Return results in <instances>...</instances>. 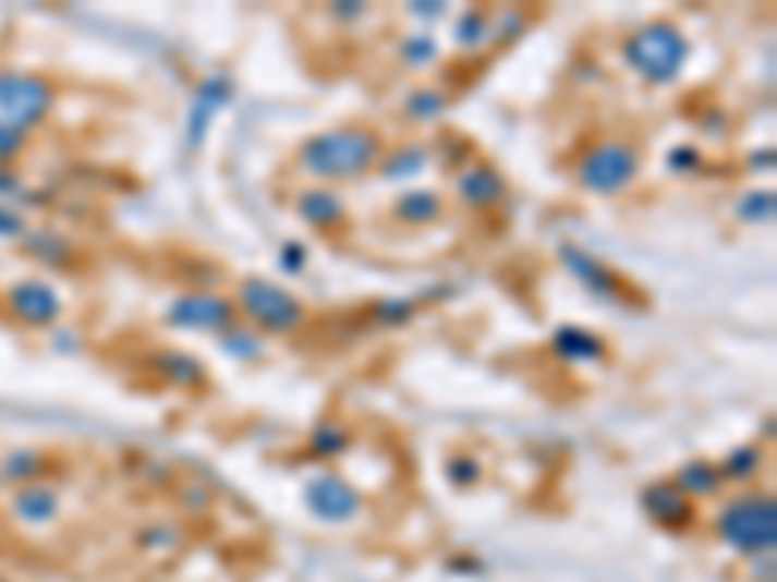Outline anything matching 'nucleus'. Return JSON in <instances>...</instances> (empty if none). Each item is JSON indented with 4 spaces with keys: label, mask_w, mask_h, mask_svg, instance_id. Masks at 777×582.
<instances>
[{
    "label": "nucleus",
    "mask_w": 777,
    "mask_h": 582,
    "mask_svg": "<svg viewBox=\"0 0 777 582\" xmlns=\"http://www.w3.org/2000/svg\"><path fill=\"white\" fill-rule=\"evenodd\" d=\"M385 151V136L366 121H347L335 129L307 136L295 148V175H304L307 183L319 186H339V183H357L377 171V159Z\"/></svg>",
    "instance_id": "nucleus-1"
},
{
    "label": "nucleus",
    "mask_w": 777,
    "mask_h": 582,
    "mask_svg": "<svg viewBox=\"0 0 777 582\" xmlns=\"http://www.w3.org/2000/svg\"><path fill=\"white\" fill-rule=\"evenodd\" d=\"M692 59V39L680 32V24L657 16L638 24L622 39V62L645 86H672L684 74Z\"/></svg>",
    "instance_id": "nucleus-2"
},
{
    "label": "nucleus",
    "mask_w": 777,
    "mask_h": 582,
    "mask_svg": "<svg viewBox=\"0 0 777 582\" xmlns=\"http://www.w3.org/2000/svg\"><path fill=\"white\" fill-rule=\"evenodd\" d=\"M230 300L238 307V318H242L245 327L257 330L260 338H288L307 323L304 300L292 288H284L277 280H265V276L238 280Z\"/></svg>",
    "instance_id": "nucleus-3"
},
{
    "label": "nucleus",
    "mask_w": 777,
    "mask_h": 582,
    "mask_svg": "<svg viewBox=\"0 0 777 582\" xmlns=\"http://www.w3.org/2000/svg\"><path fill=\"white\" fill-rule=\"evenodd\" d=\"M715 532L731 551L739 556H774L777 544V505L769 494H758V489H746V494H734L731 501L719 505L715 512Z\"/></svg>",
    "instance_id": "nucleus-4"
},
{
    "label": "nucleus",
    "mask_w": 777,
    "mask_h": 582,
    "mask_svg": "<svg viewBox=\"0 0 777 582\" xmlns=\"http://www.w3.org/2000/svg\"><path fill=\"white\" fill-rule=\"evenodd\" d=\"M59 101V86L39 71L0 66V133L32 141L39 124L51 117Z\"/></svg>",
    "instance_id": "nucleus-5"
},
{
    "label": "nucleus",
    "mask_w": 777,
    "mask_h": 582,
    "mask_svg": "<svg viewBox=\"0 0 777 582\" xmlns=\"http://www.w3.org/2000/svg\"><path fill=\"white\" fill-rule=\"evenodd\" d=\"M638 175H642V148L626 136H607L575 159V183L595 198L626 194L638 183Z\"/></svg>",
    "instance_id": "nucleus-6"
},
{
    "label": "nucleus",
    "mask_w": 777,
    "mask_h": 582,
    "mask_svg": "<svg viewBox=\"0 0 777 582\" xmlns=\"http://www.w3.org/2000/svg\"><path fill=\"white\" fill-rule=\"evenodd\" d=\"M160 318H163V327L183 330V335H206V338H218L226 335L233 323H242L230 295H222V291H203V288L175 295V300L163 307Z\"/></svg>",
    "instance_id": "nucleus-7"
},
{
    "label": "nucleus",
    "mask_w": 777,
    "mask_h": 582,
    "mask_svg": "<svg viewBox=\"0 0 777 582\" xmlns=\"http://www.w3.org/2000/svg\"><path fill=\"white\" fill-rule=\"evenodd\" d=\"M556 256H560V265L568 268V276H575V283H583L591 295H599V300L615 303V307H634L638 303V291L630 288L615 268L603 265L599 256L587 253L583 245H572V241H568V245H560Z\"/></svg>",
    "instance_id": "nucleus-8"
},
{
    "label": "nucleus",
    "mask_w": 777,
    "mask_h": 582,
    "mask_svg": "<svg viewBox=\"0 0 777 582\" xmlns=\"http://www.w3.org/2000/svg\"><path fill=\"white\" fill-rule=\"evenodd\" d=\"M4 307H9V315L16 318L20 327L47 330L63 318V295L44 276H27V280H16L4 291Z\"/></svg>",
    "instance_id": "nucleus-9"
},
{
    "label": "nucleus",
    "mask_w": 777,
    "mask_h": 582,
    "mask_svg": "<svg viewBox=\"0 0 777 582\" xmlns=\"http://www.w3.org/2000/svg\"><path fill=\"white\" fill-rule=\"evenodd\" d=\"M451 194H456V203L463 210L490 214L498 206H506V198H510V179L501 175L490 159H471L451 179Z\"/></svg>",
    "instance_id": "nucleus-10"
},
{
    "label": "nucleus",
    "mask_w": 777,
    "mask_h": 582,
    "mask_svg": "<svg viewBox=\"0 0 777 582\" xmlns=\"http://www.w3.org/2000/svg\"><path fill=\"white\" fill-rule=\"evenodd\" d=\"M292 214L304 221L307 230H319V233H335L350 221V206L347 198H342V191L319 186V183H304L292 194Z\"/></svg>",
    "instance_id": "nucleus-11"
},
{
    "label": "nucleus",
    "mask_w": 777,
    "mask_h": 582,
    "mask_svg": "<svg viewBox=\"0 0 777 582\" xmlns=\"http://www.w3.org/2000/svg\"><path fill=\"white\" fill-rule=\"evenodd\" d=\"M389 218L401 230H432V226L447 218V194L428 183L404 186L393 198V206H389Z\"/></svg>",
    "instance_id": "nucleus-12"
},
{
    "label": "nucleus",
    "mask_w": 777,
    "mask_h": 582,
    "mask_svg": "<svg viewBox=\"0 0 777 582\" xmlns=\"http://www.w3.org/2000/svg\"><path fill=\"white\" fill-rule=\"evenodd\" d=\"M432 159H436V151H432V144L424 141H401L393 144V148H385L381 159H377V179H385V183L393 186H416L421 183V175L432 168Z\"/></svg>",
    "instance_id": "nucleus-13"
},
{
    "label": "nucleus",
    "mask_w": 777,
    "mask_h": 582,
    "mask_svg": "<svg viewBox=\"0 0 777 582\" xmlns=\"http://www.w3.org/2000/svg\"><path fill=\"white\" fill-rule=\"evenodd\" d=\"M230 97H233V78H230V74L215 71V74H206V78L198 82L195 101H191V129H187L191 148H198V144H203L210 121H215V117L222 113L226 106H230Z\"/></svg>",
    "instance_id": "nucleus-14"
},
{
    "label": "nucleus",
    "mask_w": 777,
    "mask_h": 582,
    "mask_svg": "<svg viewBox=\"0 0 777 582\" xmlns=\"http://www.w3.org/2000/svg\"><path fill=\"white\" fill-rule=\"evenodd\" d=\"M642 509L653 524H661V529L677 532V529H689L692 517H696V501L680 494L672 482H653L642 489Z\"/></svg>",
    "instance_id": "nucleus-15"
},
{
    "label": "nucleus",
    "mask_w": 777,
    "mask_h": 582,
    "mask_svg": "<svg viewBox=\"0 0 777 582\" xmlns=\"http://www.w3.org/2000/svg\"><path fill=\"white\" fill-rule=\"evenodd\" d=\"M307 509L327 524H342L357 512V494L342 482L339 474H319L307 485Z\"/></svg>",
    "instance_id": "nucleus-16"
},
{
    "label": "nucleus",
    "mask_w": 777,
    "mask_h": 582,
    "mask_svg": "<svg viewBox=\"0 0 777 582\" xmlns=\"http://www.w3.org/2000/svg\"><path fill=\"white\" fill-rule=\"evenodd\" d=\"M9 509L24 529H47V524L59 521L63 501H59V489H54V485L32 482V485H16V489H12Z\"/></svg>",
    "instance_id": "nucleus-17"
},
{
    "label": "nucleus",
    "mask_w": 777,
    "mask_h": 582,
    "mask_svg": "<svg viewBox=\"0 0 777 582\" xmlns=\"http://www.w3.org/2000/svg\"><path fill=\"white\" fill-rule=\"evenodd\" d=\"M20 245H24L27 260H36L47 272H66V268H74V260H78V245H74L66 233L51 230V226H32V233H27Z\"/></svg>",
    "instance_id": "nucleus-18"
},
{
    "label": "nucleus",
    "mask_w": 777,
    "mask_h": 582,
    "mask_svg": "<svg viewBox=\"0 0 777 582\" xmlns=\"http://www.w3.org/2000/svg\"><path fill=\"white\" fill-rule=\"evenodd\" d=\"M451 44L463 54H483L494 47V9L483 4H466L451 16Z\"/></svg>",
    "instance_id": "nucleus-19"
},
{
    "label": "nucleus",
    "mask_w": 777,
    "mask_h": 582,
    "mask_svg": "<svg viewBox=\"0 0 777 582\" xmlns=\"http://www.w3.org/2000/svg\"><path fill=\"white\" fill-rule=\"evenodd\" d=\"M548 350L563 365H599L607 357V342L587 327H560L553 342H548Z\"/></svg>",
    "instance_id": "nucleus-20"
},
{
    "label": "nucleus",
    "mask_w": 777,
    "mask_h": 582,
    "mask_svg": "<svg viewBox=\"0 0 777 582\" xmlns=\"http://www.w3.org/2000/svg\"><path fill=\"white\" fill-rule=\"evenodd\" d=\"M148 365H153L156 377H163L175 388H203L206 385V365L187 350H171V345H163V350H156L153 357H148Z\"/></svg>",
    "instance_id": "nucleus-21"
},
{
    "label": "nucleus",
    "mask_w": 777,
    "mask_h": 582,
    "mask_svg": "<svg viewBox=\"0 0 777 582\" xmlns=\"http://www.w3.org/2000/svg\"><path fill=\"white\" fill-rule=\"evenodd\" d=\"M451 109V94L444 86H412L401 101V117L416 129H428V124H439Z\"/></svg>",
    "instance_id": "nucleus-22"
},
{
    "label": "nucleus",
    "mask_w": 777,
    "mask_h": 582,
    "mask_svg": "<svg viewBox=\"0 0 777 582\" xmlns=\"http://www.w3.org/2000/svg\"><path fill=\"white\" fill-rule=\"evenodd\" d=\"M672 485H677V489L689 497V501H707V497L724 494V477H719V466H715V462H707V459L684 462V466L672 474Z\"/></svg>",
    "instance_id": "nucleus-23"
},
{
    "label": "nucleus",
    "mask_w": 777,
    "mask_h": 582,
    "mask_svg": "<svg viewBox=\"0 0 777 582\" xmlns=\"http://www.w3.org/2000/svg\"><path fill=\"white\" fill-rule=\"evenodd\" d=\"M439 59H444V44H439L432 32H412V36H404L401 44H397V62H401L409 74H424L432 71V66H439Z\"/></svg>",
    "instance_id": "nucleus-24"
},
{
    "label": "nucleus",
    "mask_w": 777,
    "mask_h": 582,
    "mask_svg": "<svg viewBox=\"0 0 777 582\" xmlns=\"http://www.w3.org/2000/svg\"><path fill=\"white\" fill-rule=\"evenodd\" d=\"M44 474H47V454H44V450L20 447V450H9V454L0 459V482H4V485L44 482Z\"/></svg>",
    "instance_id": "nucleus-25"
},
{
    "label": "nucleus",
    "mask_w": 777,
    "mask_h": 582,
    "mask_svg": "<svg viewBox=\"0 0 777 582\" xmlns=\"http://www.w3.org/2000/svg\"><path fill=\"white\" fill-rule=\"evenodd\" d=\"M719 466V477L734 485H751L754 477L762 474V466H766V450L758 447V442H742V447H734L731 454H727L724 462H715Z\"/></svg>",
    "instance_id": "nucleus-26"
},
{
    "label": "nucleus",
    "mask_w": 777,
    "mask_h": 582,
    "mask_svg": "<svg viewBox=\"0 0 777 582\" xmlns=\"http://www.w3.org/2000/svg\"><path fill=\"white\" fill-rule=\"evenodd\" d=\"M777 214V194L774 186H751V191L739 194V203H734V218L742 226H769Z\"/></svg>",
    "instance_id": "nucleus-27"
},
{
    "label": "nucleus",
    "mask_w": 777,
    "mask_h": 582,
    "mask_svg": "<svg viewBox=\"0 0 777 582\" xmlns=\"http://www.w3.org/2000/svg\"><path fill=\"white\" fill-rule=\"evenodd\" d=\"M218 350L233 362H257V357H265V338L245 323H233L226 335H218Z\"/></svg>",
    "instance_id": "nucleus-28"
},
{
    "label": "nucleus",
    "mask_w": 777,
    "mask_h": 582,
    "mask_svg": "<svg viewBox=\"0 0 777 582\" xmlns=\"http://www.w3.org/2000/svg\"><path fill=\"white\" fill-rule=\"evenodd\" d=\"M536 12L533 9H521V4H506V9H494V47H510L525 36L529 27H533Z\"/></svg>",
    "instance_id": "nucleus-29"
},
{
    "label": "nucleus",
    "mask_w": 777,
    "mask_h": 582,
    "mask_svg": "<svg viewBox=\"0 0 777 582\" xmlns=\"http://www.w3.org/2000/svg\"><path fill=\"white\" fill-rule=\"evenodd\" d=\"M416 300H381L369 307V315H374L377 327H404V323H412L416 318Z\"/></svg>",
    "instance_id": "nucleus-30"
},
{
    "label": "nucleus",
    "mask_w": 777,
    "mask_h": 582,
    "mask_svg": "<svg viewBox=\"0 0 777 582\" xmlns=\"http://www.w3.org/2000/svg\"><path fill=\"white\" fill-rule=\"evenodd\" d=\"M27 233H32V218H27V210H20L16 203H0V241L20 245Z\"/></svg>",
    "instance_id": "nucleus-31"
},
{
    "label": "nucleus",
    "mask_w": 777,
    "mask_h": 582,
    "mask_svg": "<svg viewBox=\"0 0 777 582\" xmlns=\"http://www.w3.org/2000/svg\"><path fill=\"white\" fill-rule=\"evenodd\" d=\"M704 168V151L696 144H677V148L665 151V171L672 175H696Z\"/></svg>",
    "instance_id": "nucleus-32"
},
{
    "label": "nucleus",
    "mask_w": 777,
    "mask_h": 582,
    "mask_svg": "<svg viewBox=\"0 0 777 582\" xmlns=\"http://www.w3.org/2000/svg\"><path fill=\"white\" fill-rule=\"evenodd\" d=\"M347 447H350V435L342 432V427H335V424H323L319 432L312 435V450H315V454H327V459L342 454Z\"/></svg>",
    "instance_id": "nucleus-33"
},
{
    "label": "nucleus",
    "mask_w": 777,
    "mask_h": 582,
    "mask_svg": "<svg viewBox=\"0 0 777 582\" xmlns=\"http://www.w3.org/2000/svg\"><path fill=\"white\" fill-rule=\"evenodd\" d=\"M447 474H451L456 485H474L483 477V462L474 459V454H451V459H447Z\"/></svg>",
    "instance_id": "nucleus-34"
},
{
    "label": "nucleus",
    "mask_w": 777,
    "mask_h": 582,
    "mask_svg": "<svg viewBox=\"0 0 777 582\" xmlns=\"http://www.w3.org/2000/svg\"><path fill=\"white\" fill-rule=\"evenodd\" d=\"M27 183L24 175L16 171V163H0V203H24Z\"/></svg>",
    "instance_id": "nucleus-35"
},
{
    "label": "nucleus",
    "mask_w": 777,
    "mask_h": 582,
    "mask_svg": "<svg viewBox=\"0 0 777 582\" xmlns=\"http://www.w3.org/2000/svg\"><path fill=\"white\" fill-rule=\"evenodd\" d=\"M280 268L284 276H300L307 268V245L304 241H284L280 245Z\"/></svg>",
    "instance_id": "nucleus-36"
},
{
    "label": "nucleus",
    "mask_w": 777,
    "mask_h": 582,
    "mask_svg": "<svg viewBox=\"0 0 777 582\" xmlns=\"http://www.w3.org/2000/svg\"><path fill=\"white\" fill-rule=\"evenodd\" d=\"M327 16H331L335 24H362V20L369 16V4H354V0H339V4H331V9H327Z\"/></svg>",
    "instance_id": "nucleus-37"
},
{
    "label": "nucleus",
    "mask_w": 777,
    "mask_h": 582,
    "mask_svg": "<svg viewBox=\"0 0 777 582\" xmlns=\"http://www.w3.org/2000/svg\"><path fill=\"white\" fill-rule=\"evenodd\" d=\"M409 16L421 20V27L428 32V24H436V20L447 16V4H439V0H424V4H409Z\"/></svg>",
    "instance_id": "nucleus-38"
},
{
    "label": "nucleus",
    "mask_w": 777,
    "mask_h": 582,
    "mask_svg": "<svg viewBox=\"0 0 777 582\" xmlns=\"http://www.w3.org/2000/svg\"><path fill=\"white\" fill-rule=\"evenodd\" d=\"M171 532H175V529H168V524H160V529H144L141 532V544L144 547H156V544L171 547V544H175V536H171Z\"/></svg>",
    "instance_id": "nucleus-39"
},
{
    "label": "nucleus",
    "mask_w": 777,
    "mask_h": 582,
    "mask_svg": "<svg viewBox=\"0 0 777 582\" xmlns=\"http://www.w3.org/2000/svg\"><path fill=\"white\" fill-rule=\"evenodd\" d=\"M751 171H774V148H762L751 156Z\"/></svg>",
    "instance_id": "nucleus-40"
},
{
    "label": "nucleus",
    "mask_w": 777,
    "mask_h": 582,
    "mask_svg": "<svg viewBox=\"0 0 777 582\" xmlns=\"http://www.w3.org/2000/svg\"><path fill=\"white\" fill-rule=\"evenodd\" d=\"M0 582H9V579H0Z\"/></svg>",
    "instance_id": "nucleus-41"
}]
</instances>
